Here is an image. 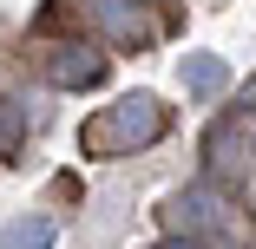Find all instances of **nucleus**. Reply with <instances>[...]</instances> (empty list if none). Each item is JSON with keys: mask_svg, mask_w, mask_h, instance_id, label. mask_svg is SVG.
<instances>
[{"mask_svg": "<svg viewBox=\"0 0 256 249\" xmlns=\"http://www.w3.org/2000/svg\"><path fill=\"white\" fill-rule=\"evenodd\" d=\"M164 131V112L151 105V98L138 92V98H118V112H112V138H132V144H151Z\"/></svg>", "mask_w": 256, "mask_h": 249, "instance_id": "nucleus-1", "label": "nucleus"}, {"mask_svg": "<svg viewBox=\"0 0 256 249\" xmlns=\"http://www.w3.org/2000/svg\"><path fill=\"white\" fill-rule=\"evenodd\" d=\"M106 59L92 53V46H53V79L60 85H98Z\"/></svg>", "mask_w": 256, "mask_h": 249, "instance_id": "nucleus-2", "label": "nucleus"}, {"mask_svg": "<svg viewBox=\"0 0 256 249\" xmlns=\"http://www.w3.org/2000/svg\"><path fill=\"white\" fill-rule=\"evenodd\" d=\"M92 20L106 26L112 39H125V46H144V39H151V26H144V20L125 7V0H92Z\"/></svg>", "mask_w": 256, "mask_h": 249, "instance_id": "nucleus-3", "label": "nucleus"}, {"mask_svg": "<svg viewBox=\"0 0 256 249\" xmlns=\"http://www.w3.org/2000/svg\"><path fill=\"white\" fill-rule=\"evenodd\" d=\"M178 79H184V92H190V98H210V92L230 79V66H224L217 53H190V59L178 66Z\"/></svg>", "mask_w": 256, "mask_h": 249, "instance_id": "nucleus-4", "label": "nucleus"}, {"mask_svg": "<svg viewBox=\"0 0 256 249\" xmlns=\"http://www.w3.org/2000/svg\"><path fill=\"white\" fill-rule=\"evenodd\" d=\"M53 236H60L53 217H20V223L0 230V249H53Z\"/></svg>", "mask_w": 256, "mask_h": 249, "instance_id": "nucleus-5", "label": "nucleus"}, {"mask_svg": "<svg viewBox=\"0 0 256 249\" xmlns=\"http://www.w3.org/2000/svg\"><path fill=\"white\" fill-rule=\"evenodd\" d=\"M158 249H204V243H197V236H164Z\"/></svg>", "mask_w": 256, "mask_h": 249, "instance_id": "nucleus-6", "label": "nucleus"}]
</instances>
